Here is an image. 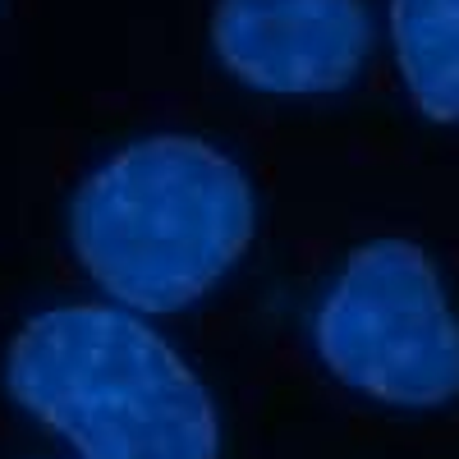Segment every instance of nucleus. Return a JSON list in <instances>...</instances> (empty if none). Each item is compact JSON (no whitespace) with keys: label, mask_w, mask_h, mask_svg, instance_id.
<instances>
[{"label":"nucleus","mask_w":459,"mask_h":459,"mask_svg":"<svg viewBox=\"0 0 459 459\" xmlns=\"http://www.w3.org/2000/svg\"><path fill=\"white\" fill-rule=\"evenodd\" d=\"M253 188L235 157L188 134H152L101 161L69 203L83 272L134 313H179L253 244Z\"/></svg>","instance_id":"f257e3e1"},{"label":"nucleus","mask_w":459,"mask_h":459,"mask_svg":"<svg viewBox=\"0 0 459 459\" xmlns=\"http://www.w3.org/2000/svg\"><path fill=\"white\" fill-rule=\"evenodd\" d=\"M5 386L83 459L221 455L207 386L134 308L65 303L28 317L10 340Z\"/></svg>","instance_id":"f03ea898"},{"label":"nucleus","mask_w":459,"mask_h":459,"mask_svg":"<svg viewBox=\"0 0 459 459\" xmlns=\"http://www.w3.org/2000/svg\"><path fill=\"white\" fill-rule=\"evenodd\" d=\"M313 344L340 386L377 404L459 400V317L437 262L413 239H372L344 257L313 317Z\"/></svg>","instance_id":"7ed1b4c3"},{"label":"nucleus","mask_w":459,"mask_h":459,"mask_svg":"<svg viewBox=\"0 0 459 459\" xmlns=\"http://www.w3.org/2000/svg\"><path fill=\"white\" fill-rule=\"evenodd\" d=\"M207 37L230 79L266 97L344 92L372 56L363 0H216Z\"/></svg>","instance_id":"20e7f679"},{"label":"nucleus","mask_w":459,"mask_h":459,"mask_svg":"<svg viewBox=\"0 0 459 459\" xmlns=\"http://www.w3.org/2000/svg\"><path fill=\"white\" fill-rule=\"evenodd\" d=\"M391 47L409 101L459 125V0H391Z\"/></svg>","instance_id":"39448f33"}]
</instances>
